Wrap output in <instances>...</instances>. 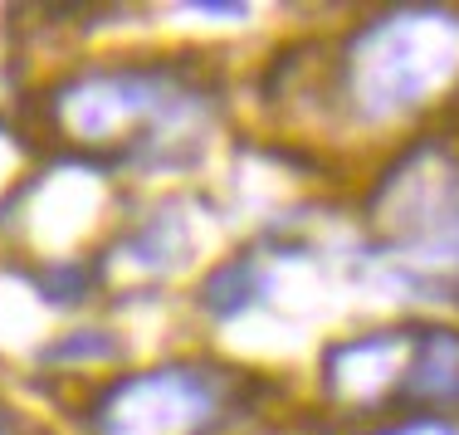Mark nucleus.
<instances>
[{"instance_id": "1", "label": "nucleus", "mask_w": 459, "mask_h": 435, "mask_svg": "<svg viewBox=\"0 0 459 435\" xmlns=\"http://www.w3.org/2000/svg\"><path fill=\"white\" fill-rule=\"evenodd\" d=\"M459 64V30L445 15H396L381 20L357 49V98L367 113H396L435 93Z\"/></svg>"}, {"instance_id": "3", "label": "nucleus", "mask_w": 459, "mask_h": 435, "mask_svg": "<svg viewBox=\"0 0 459 435\" xmlns=\"http://www.w3.org/2000/svg\"><path fill=\"white\" fill-rule=\"evenodd\" d=\"M10 431V416H5V411H0V435H5Z\"/></svg>"}, {"instance_id": "2", "label": "nucleus", "mask_w": 459, "mask_h": 435, "mask_svg": "<svg viewBox=\"0 0 459 435\" xmlns=\"http://www.w3.org/2000/svg\"><path fill=\"white\" fill-rule=\"evenodd\" d=\"M215 396L201 372L191 367H171V372H152L142 382L117 387L103 401V435H186L211 416Z\"/></svg>"}]
</instances>
